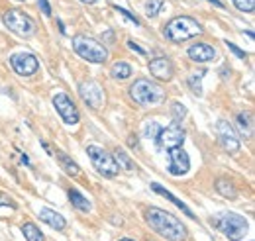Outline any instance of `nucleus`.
Returning <instances> with one entry per match:
<instances>
[{
	"label": "nucleus",
	"mask_w": 255,
	"mask_h": 241,
	"mask_svg": "<svg viewBox=\"0 0 255 241\" xmlns=\"http://www.w3.org/2000/svg\"><path fill=\"white\" fill-rule=\"evenodd\" d=\"M128 47H129V49H133V51H135V53H139V55H147V51H145L139 43H135V41H131V39L128 41Z\"/></svg>",
	"instance_id": "473e14b6"
},
{
	"label": "nucleus",
	"mask_w": 255,
	"mask_h": 241,
	"mask_svg": "<svg viewBox=\"0 0 255 241\" xmlns=\"http://www.w3.org/2000/svg\"><path fill=\"white\" fill-rule=\"evenodd\" d=\"M236 125H238V131L242 133V137L250 139L254 135V118L250 112H240L236 116Z\"/></svg>",
	"instance_id": "6ab92c4d"
},
{
	"label": "nucleus",
	"mask_w": 255,
	"mask_h": 241,
	"mask_svg": "<svg viewBox=\"0 0 255 241\" xmlns=\"http://www.w3.org/2000/svg\"><path fill=\"white\" fill-rule=\"evenodd\" d=\"M79 94L85 100V104L93 110H100L104 106V92L100 89V85L96 83H83L79 85Z\"/></svg>",
	"instance_id": "ddd939ff"
},
{
	"label": "nucleus",
	"mask_w": 255,
	"mask_h": 241,
	"mask_svg": "<svg viewBox=\"0 0 255 241\" xmlns=\"http://www.w3.org/2000/svg\"><path fill=\"white\" fill-rule=\"evenodd\" d=\"M118 241H135V240H129V238H122V240H118Z\"/></svg>",
	"instance_id": "4c0bfd02"
},
{
	"label": "nucleus",
	"mask_w": 255,
	"mask_h": 241,
	"mask_svg": "<svg viewBox=\"0 0 255 241\" xmlns=\"http://www.w3.org/2000/svg\"><path fill=\"white\" fill-rule=\"evenodd\" d=\"M22 234H24L26 241H43L41 230H39L33 222H24V224H22Z\"/></svg>",
	"instance_id": "b1692460"
},
{
	"label": "nucleus",
	"mask_w": 255,
	"mask_h": 241,
	"mask_svg": "<svg viewBox=\"0 0 255 241\" xmlns=\"http://www.w3.org/2000/svg\"><path fill=\"white\" fill-rule=\"evenodd\" d=\"M151 188H153V190H155L157 194H161L163 198H167L169 202H173L175 206H179V208H181V210L185 212V214H187V216H189L191 220H196V216L192 214L191 208H189V206H187V204H185L183 200H179V198H177V196H175V194H173L171 190H167V188H163V186H161V184H157V182H153V184H151Z\"/></svg>",
	"instance_id": "f3484780"
},
{
	"label": "nucleus",
	"mask_w": 255,
	"mask_h": 241,
	"mask_svg": "<svg viewBox=\"0 0 255 241\" xmlns=\"http://www.w3.org/2000/svg\"><path fill=\"white\" fill-rule=\"evenodd\" d=\"M87 155H89V159L93 161V167L96 169L98 175H102L104 179H114V177H118L120 169H118L114 157H112L108 151H104L102 147H98V145H89V147H87Z\"/></svg>",
	"instance_id": "0eeeda50"
},
{
	"label": "nucleus",
	"mask_w": 255,
	"mask_h": 241,
	"mask_svg": "<svg viewBox=\"0 0 255 241\" xmlns=\"http://www.w3.org/2000/svg\"><path fill=\"white\" fill-rule=\"evenodd\" d=\"M110 75L116 81H126V79H129L133 75V69H131V65L128 61H116L112 65V69H110Z\"/></svg>",
	"instance_id": "412c9836"
},
{
	"label": "nucleus",
	"mask_w": 255,
	"mask_h": 241,
	"mask_svg": "<svg viewBox=\"0 0 255 241\" xmlns=\"http://www.w3.org/2000/svg\"><path fill=\"white\" fill-rule=\"evenodd\" d=\"M71 45H73V51L81 57V59L89 61V63H106L108 61V49L98 43L93 37H87V35H75L71 39Z\"/></svg>",
	"instance_id": "39448f33"
},
{
	"label": "nucleus",
	"mask_w": 255,
	"mask_h": 241,
	"mask_svg": "<svg viewBox=\"0 0 255 241\" xmlns=\"http://www.w3.org/2000/svg\"><path fill=\"white\" fill-rule=\"evenodd\" d=\"M37 4H39V10H41L45 16H51V6H49L47 0H37Z\"/></svg>",
	"instance_id": "72a5a7b5"
},
{
	"label": "nucleus",
	"mask_w": 255,
	"mask_h": 241,
	"mask_svg": "<svg viewBox=\"0 0 255 241\" xmlns=\"http://www.w3.org/2000/svg\"><path fill=\"white\" fill-rule=\"evenodd\" d=\"M171 110H173V116H175V121L185 120V116H187V108H185V106H183L181 102H173Z\"/></svg>",
	"instance_id": "c85d7f7f"
},
{
	"label": "nucleus",
	"mask_w": 255,
	"mask_h": 241,
	"mask_svg": "<svg viewBox=\"0 0 255 241\" xmlns=\"http://www.w3.org/2000/svg\"><path fill=\"white\" fill-rule=\"evenodd\" d=\"M208 2H212V4H214V6H218V8H224L222 0H208Z\"/></svg>",
	"instance_id": "f704fd0d"
},
{
	"label": "nucleus",
	"mask_w": 255,
	"mask_h": 241,
	"mask_svg": "<svg viewBox=\"0 0 255 241\" xmlns=\"http://www.w3.org/2000/svg\"><path fill=\"white\" fill-rule=\"evenodd\" d=\"M163 35L173 43H183L192 37L202 35V26L191 16H177L163 28Z\"/></svg>",
	"instance_id": "7ed1b4c3"
},
{
	"label": "nucleus",
	"mask_w": 255,
	"mask_h": 241,
	"mask_svg": "<svg viewBox=\"0 0 255 241\" xmlns=\"http://www.w3.org/2000/svg\"><path fill=\"white\" fill-rule=\"evenodd\" d=\"M163 6H165V0H147V2H145V16H147V18L159 16Z\"/></svg>",
	"instance_id": "a878e982"
},
{
	"label": "nucleus",
	"mask_w": 255,
	"mask_h": 241,
	"mask_svg": "<svg viewBox=\"0 0 255 241\" xmlns=\"http://www.w3.org/2000/svg\"><path fill=\"white\" fill-rule=\"evenodd\" d=\"M226 45H228V49H230L238 59H246V55H248V53H246L244 49H240L236 43H232V41H228V39H226Z\"/></svg>",
	"instance_id": "c756f323"
},
{
	"label": "nucleus",
	"mask_w": 255,
	"mask_h": 241,
	"mask_svg": "<svg viewBox=\"0 0 255 241\" xmlns=\"http://www.w3.org/2000/svg\"><path fill=\"white\" fill-rule=\"evenodd\" d=\"M83 4H95V2H98V0H81Z\"/></svg>",
	"instance_id": "e433bc0d"
},
{
	"label": "nucleus",
	"mask_w": 255,
	"mask_h": 241,
	"mask_svg": "<svg viewBox=\"0 0 255 241\" xmlns=\"http://www.w3.org/2000/svg\"><path fill=\"white\" fill-rule=\"evenodd\" d=\"M216 133H218V141L228 153H238L240 151V137L238 131L230 125V121L220 120L216 123Z\"/></svg>",
	"instance_id": "9b49d317"
},
{
	"label": "nucleus",
	"mask_w": 255,
	"mask_h": 241,
	"mask_svg": "<svg viewBox=\"0 0 255 241\" xmlns=\"http://www.w3.org/2000/svg\"><path fill=\"white\" fill-rule=\"evenodd\" d=\"M159 131H161V125L157 121H147L143 125V137H147V139H157Z\"/></svg>",
	"instance_id": "bb28decb"
},
{
	"label": "nucleus",
	"mask_w": 255,
	"mask_h": 241,
	"mask_svg": "<svg viewBox=\"0 0 255 241\" xmlns=\"http://www.w3.org/2000/svg\"><path fill=\"white\" fill-rule=\"evenodd\" d=\"M155 141H157V145H159L161 149L165 151L173 149V147H181L183 141H185V131L179 125V121H173L167 127H161L159 135H157Z\"/></svg>",
	"instance_id": "9d476101"
},
{
	"label": "nucleus",
	"mask_w": 255,
	"mask_h": 241,
	"mask_svg": "<svg viewBox=\"0 0 255 241\" xmlns=\"http://www.w3.org/2000/svg\"><path fill=\"white\" fill-rule=\"evenodd\" d=\"M206 75V71L202 69L200 73H194L189 77V81H187V85H189V89L192 91V94H196V96H200L202 94V77Z\"/></svg>",
	"instance_id": "393cba45"
},
{
	"label": "nucleus",
	"mask_w": 255,
	"mask_h": 241,
	"mask_svg": "<svg viewBox=\"0 0 255 241\" xmlns=\"http://www.w3.org/2000/svg\"><path fill=\"white\" fill-rule=\"evenodd\" d=\"M114 161H116L118 169H124L128 173H133V171H135V163L131 161V157H129L122 147H116V149H114Z\"/></svg>",
	"instance_id": "4be33fe9"
},
{
	"label": "nucleus",
	"mask_w": 255,
	"mask_h": 241,
	"mask_svg": "<svg viewBox=\"0 0 255 241\" xmlns=\"http://www.w3.org/2000/svg\"><path fill=\"white\" fill-rule=\"evenodd\" d=\"M129 96L139 106H159L165 102V91L163 87L151 83L149 79H137L129 87Z\"/></svg>",
	"instance_id": "20e7f679"
},
{
	"label": "nucleus",
	"mask_w": 255,
	"mask_h": 241,
	"mask_svg": "<svg viewBox=\"0 0 255 241\" xmlns=\"http://www.w3.org/2000/svg\"><path fill=\"white\" fill-rule=\"evenodd\" d=\"M2 206H6V208H10V210H16L18 206H16V202L8 196V194H4V192H0V208Z\"/></svg>",
	"instance_id": "2f4dec72"
},
{
	"label": "nucleus",
	"mask_w": 255,
	"mask_h": 241,
	"mask_svg": "<svg viewBox=\"0 0 255 241\" xmlns=\"http://www.w3.org/2000/svg\"><path fill=\"white\" fill-rule=\"evenodd\" d=\"M20 2H22V0H20Z\"/></svg>",
	"instance_id": "58836bf2"
},
{
	"label": "nucleus",
	"mask_w": 255,
	"mask_h": 241,
	"mask_svg": "<svg viewBox=\"0 0 255 241\" xmlns=\"http://www.w3.org/2000/svg\"><path fill=\"white\" fill-rule=\"evenodd\" d=\"M216 190H218V194H222L224 198H236L238 196V188L230 179H218L216 181Z\"/></svg>",
	"instance_id": "5701e85b"
},
{
	"label": "nucleus",
	"mask_w": 255,
	"mask_h": 241,
	"mask_svg": "<svg viewBox=\"0 0 255 241\" xmlns=\"http://www.w3.org/2000/svg\"><path fill=\"white\" fill-rule=\"evenodd\" d=\"M55 157H57L59 167L63 169L69 177H81V167H79L67 153H63V151H55Z\"/></svg>",
	"instance_id": "aec40b11"
},
{
	"label": "nucleus",
	"mask_w": 255,
	"mask_h": 241,
	"mask_svg": "<svg viewBox=\"0 0 255 241\" xmlns=\"http://www.w3.org/2000/svg\"><path fill=\"white\" fill-rule=\"evenodd\" d=\"M67 194H69V200H71V204H73V208H75V210L83 212V214H89V212L93 210V204L89 202V198H87L81 190L71 188Z\"/></svg>",
	"instance_id": "a211bd4d"
},
{
	"label": "nucleus",
	"mask_w": 255,
	"mask_h": 241,
	"mask_svg": "<svg viewBox=\"0 0 255 241\" xmlns=\"http://www.w3.org/2000/svg\"><path fill=\"white\" fill-rule=\"evenodd\" d=\"M37 216H39V220H41L43 224H47L49 228H53V230H57V232H63L65 228H67L65 218L57 210H51V208H41V210L37 212Z\"/></svg>",
	"instance_id": "dca6fc26"
},
{
	"label": "nucleus",
	"mask_w": 255,
	"mask_h": 241,
	"mask_svg": "<svg viewBox=\"0 0 255 241\" xmlns=\"http://www.w3.org/2000/svg\"><path fill=\"white\" fill-rule=\"evenodd\" d=\"M210 222L230 241H242L246 238L248 230H250L248 220L244 216H240V214H234V212H220V214L212 216Z\"/></svg>",
	"instance_id": "f03ea898"
},
{
	"label": "nucleus",
	"mask_w": 255,
	"mask_h": 241,
	"mask_svg": "<svg viewBox=\"0 0 255 241\" xmlns=\"http://www.w3.org/2000/svg\"><path fill=\"white\" fill-rule=\"evenodd\" d=\"M167 153H169V173L171 175H177V177L187 175L189 169H191L189 153L183 149V147H173V149H169Z\"/></svg>",
	"instance_id": "f8f14e48"
},
{
	"label": "nucleus",
	"mask_w": 255,
	"mask_h": 241,
	"mask_svg": "<svg viewBox=\"0 0 255 241\" xmlns=\"http://www.w3.org/2000/svg\"><path fill=\"white\" fill-rule=\"evenodd\" d=\"M53 108L57 110V114L61 116V120L67 123V125H77L81 121V112L77 108V104L69 98V94L65 92H57L53 94Z\"/></svg>",
	"instance_id": "6e6552de"
},
{
	"label": "nucleus",
	"mask_w": 255,
	"mask_h": 241,
	"mask_svg": "<svg viewBox=\"0 0 255 241\" xmlns=\"http://www.w3.org/2000/svg\"><path fill=\"white\" fill-rule=\"evenodd\" d=\"M114 10H116V12H120V14L124 16V18H128V20H129L131 24H135V26H139V24H141V22L137 20V16H133L131 12H128V10H124L122 6H114Z\"/></svg>",
	"instance_id": "7c9ffc66"
},
{
	"label": "nucleus",
	"mask_w": 255,
	"mask_h": 241,
	"mask_svg": "<svg viewBox=\"0 0 255 241\" xmlns=\"http://www.w3.org/2000/svg\"><path fill=\"white\" fill-rule=\"evenodd\" d=\"M143 218H145V224L155 234H159L163 240L185 241L187 236H189L185 224L177 216H173L171 212H165L161 210V208H145L143 210Z\"/></svg>",
	"instance_id": "f257e3e1"
},
{
	"label": "nucleus",
	"mask_w": 255,
	"mask_h": 241,
	"mask_svg": "<svg viewBox=\"0 0 255 241\" xmlns=\"http://www.w3.org/2000/svg\"><path fill=\"white\" fill-rule=\"evenodd\" d=\"M232 2H234V6H236L238 10H242V12L252 14L255 10V0H232Z\"/></svg>",
	"instance_id": "cd10ccee"
},
{
	"label": "nucleus",
	"mask_w": 255,
	"mask_h": 241,
	"mask_svg": "<svg viewBox=\"0 0 255 241\" xmlns=\"http://www.w3.org/2000/svg\"><path fill=\"white\" fill-rule=\"evenodd\" d=\"M2 22L8 30L20 37H30L35 33V22L30 14L18 10V8H10L2 14Z\"/></svg>",
	"instance_id": "423d86ee"
},
{
	"label": "nucleus",
	"mask_w": 255,
	"mask_h": 241,
	"mask_svg": "<svg viewBox=\"0 0 255 241\" xmlns=\"http://www.w3.org/2000/svg\"><path fill=\"white\" fill-rule=\"evenodd\" d=\"M10 67L20 77H32L39 69V61L35 55L28 53V51H18V53L10 55Z\"/></svg>",
	"instance_id": "1a4fd4ad"
},
{
	"label": "nucleus",
	"mask_w": 255,
	"mask_h": 241,
	"mask_svg": "<svg viewBox=\"0 0 255 241\" xmlns=\"http://www.w3.org/2000/svg\"><path fill=\"white\" fill-rule=\"evenodd\" d=\"M57 24H59V30H61V33H65V26H63V22H61V20H57Z\"/></svg>",
	"instance_id": "c9c22d12"
},
{
	"label": "nucleus",
	"mask_w": 255,
	"mask_h": 241,
	"mask_svg": "<svg viewBox=\"0 0 255 241\" xmlns=\"http://www.w3.org/2000/svg\"><path fill=\"white\" fill-rule=\"evenodd\" d=\"M147 69H149L151 77H155L161 83H169L175 77V65H173V61L167 59V57H155V59H151L149 65H147Z\"/></svg>",
	"instance_id": "4468645a"
},
{
	"label": "nucleus",
	"mask_w": 255,
	"mask_h": 241,
	"mask_svg": "<svg viewBox=\"0 0 255 241\" xmlns=\"http://www.w3.org/2000/svg\"><path fill=\"white\" fill-rule=\"evenodd\" d=\"M187 55L194 63H208V61L216 59L218 51L212 45H208V43H194V45H191L187 49Z\"/></svg>",
	"instance_id": "2eb2a0df"
}]
</instances>
